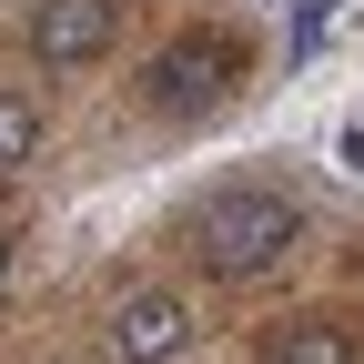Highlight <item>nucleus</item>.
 <instances>
[{
    "label": "nucleus",
    "instance_id": "1",
    "mask_svg": "<svg viewBox=\"0 0 364 364\" xmlns=\"http://www.w3.org/2000/svg\"><path fill=\"white\" fill-rule=\"evenodd\" d=\"M294 243H304V203L263 193V182H233V193H213L182 223V253H193L213 284H253V273H273Z\"/></svg>",
    "mask_w": 364,
    "mask_h": 364
},
{
    "label": "nucleus",
    "instance_id": "2",
    "mask_svg": "<svg viewBox=\"0 0 364 364\" xmlns=\"http://www.w3.org/2000/svg\"><path fill=\"white\" fill-rule=\"evenodd\" d=\"M233 71H243V51H233L223 31H182L172 51L142 71V102H152L162 122H203L223 91H233Z\"/></svg>",
    "mask_w": 364,
    "mask_h": 364
},
{
    "label": "nucleus",
    "instance_id": "3",
    "mask_svg": "<svg viewBox=\"0 0 364 364\" xmlns=\"http://www.w3.org/2000/svg\"><path fill=\"white\" fill-rule=\"evenodd\" d=\"M102 344H112V364H182V354L203 344V314H193V294L142 284V294H122V304H112Z\"/></svg>",
    "mask_w": 364,
    "mask_h": 364
},
{
    "label": "nucleus",
    "instance_id": "6",
    "mask_svg": "<svg viewBox=\"0 0 364 364\" xmlns=\"http://www.w3.org/2000/svg\"><path fill=\"white\" fill-rule=\"evenodd\" d=\"M31 152H41V91L0 81V172H21Z\"/></svg>",
    "mask_w": 364,
    "mask_h": 364
},
{
    "label": "nucleus",
    "instance_id": "7",
    "mask_svg": "<svg viewBox=\"0 0 364 364\" xmlns=\"http://www.w3.org/2000/svg\"><path fill=\"white\" fill-rule=\"evenodd\" d=\"M0 273H11V243H0Z\"/></svg>",
    "mask_w": 364,
    "mask_h": 364
},
{
    "label": "nucleus",
    "instance_id": "5",
    "mask_svg": "<svg viewBox=\"0 0 364 364\" xmlns=\"http://www.w3.org/2000/svg\"><path fill=\"white\" fill-rule=\"evenodd\" d=\"M263 364H354V324H334V314H294V324L263 334Z\"/></svg>",
    "mask_w": 364,
    "mask_h": 364
},
{
    "label": "nucleus",
    "instance_id": "4",
    "mask_svg": "<svg viewBox=\"0 0 364 364\" xmlns=\"http://www.w3.org/2000/svg\"><path fill=\"white\" fill-rule=\"evenodd\" d=\"M21 41H31L41 71H91V61L122 41V0H31Z\"/></svg>",
    "mask_w": 364,
    "mask_h": 364
}]
</instances>
